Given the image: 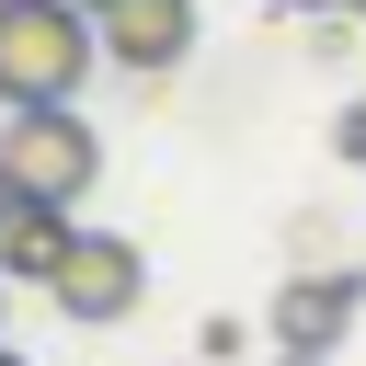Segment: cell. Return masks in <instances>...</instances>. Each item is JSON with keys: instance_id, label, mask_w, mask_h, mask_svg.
<instances>
[{"instance_id": "obj_7", "label": "cell", "mask_w": 366, "mask_h": 366, "mask_svg": "<svg viewBox=\"0 0 366 366\" xmlns=\"http://www.w3.org/2000/svg\"><path fill=\"white\" fill-rule=\"evenodd\" d=\"M240 343H252V320H229V309H217V320H206V332H194V355H206V366H229V355H240Z\"/></svg>"}, {"instance_id": "obj_8", "label": "cell", "mask_w": 366, "mask_h": 366, "mask_svg": "<svg viewBox=\"0 0 366 366\" xmlns=\"http://www.w3.org/2000/svg\"><path fill=\"white\" fill-rule=\"evenodd\" d=\"M332 149H343V160L366 172V103H343V114H332Z\"/></svg>"}, {"instance_id": "obj_13", "label": "cell", "mask_w": 366, "mask_h": 366, "mask_svg": "<svg viewBox=\"0 0 366 366\" xmlns=\"http://www.w3.org/2000/svg\"><path fill=\"white\" fill-rule=\"evenodd\" d=\"M355 286H366V263H355Z\"/></svg>"}, {"instance_id": "obj_3", "label": "cell", "mask_w": 366, "mask_h": 366, "mask_svg": "<svg viewBox=\"0 0 366 366\" xmlns=\"http://www.w3.org/2000/svg\"><path fill=\"white\" fill-rule=\"evenodd\" d=\"M80 11H92L103 69H126V80H160L194 57V0H80Z\"/></svg>"}, {"instance_id": "obj_12", "label": "cell", "mask_w": 366, "mask_h": 366, "mask_svg": "<svg viewBox=\"0 0 366 366\" xmlns=\"http://www.w3.org/2000/svg\"><path fill=\"white\" fill-rule=\"evenodd\" d=\"M0 366H23V355H11V343H0Z\"/></svg>"}, {"instance_id": "obj_1", "label": "cell", "mask_w": 366, "mask_h": 366, "mask_svg": "<svg viewBox=\"0 0 366 366\" xmlns=\"http://www.w3.org/2000/svg\"><path fill=\"white\" fill-rule=\"evenodd\" d=\"M92 11L80 0H0V103L34 114V103H69L92 80Z\"/></svg>"}, {"instance_id": "obj_6", "label": "cell", "mask_w": 366, "mask_h": 366, "mask_svg": "<svg viewBox=\"0 0 366 366\" xmlns=\"http://www.w3.org/2000/svg\"><path fill=\"white\" fill-rule=\"evenodd\" d=\"M69 252H80L69 206H11V217H0V274H11V286H57Z\"/></svg>"}, {"instance_id": "obj_5", "label": "cell", "mask_w": 366, "mask_h": 366, "mask_svg": "<svg viewBox=\"0 0 366 366\" xmlns=\"http://www.w3.org/2000/svg\"><path fill=\"white\" fill-rule=\"evenodd\" d=\"M355 309H366L355 274H286L274 286V355H332L355 332Z\"/></svg>"}, {"instance_id": "obj_10", "label": "cell", "mask_w": 366, "mask_h": 366, "mask_svg": "<svg viewBox=\"0 0 366 366\" xmlns=\"http://www.w3.org/2000/svg\"><path fill=\"white\" fill-rule=\"evenodd\" d=\"M274 366H332V355H274Z\"/></svg>"}, {"instance_id": "obj_11", "label": "cell", "mask_w": 366, "mask_h": 366, "mask_svg": "<svg viewBox=\"0 0 366 366\" xmlns=\"http://www.w3.org/2000/svg\"><path fill=\"white\" fill-rule=\"evenodd\" d=\"M0 217H11V183H0Z\"/></svg>"}, {"instance_id": "obj_9", "label": "cell", "mask_w": 366, "mask_h": 366, "mask_svg": "<svg viewBox=\"0 0 366 366\" xmlns=\"http://www.w3.org/2000/svg\"><path fill=\"white\" fill-rule=\"evenodd\" d=\"M286 11H320V23H332V11H366V0H286Z\"/></svg>"}, {"instance_id": "obj_4", "label": "cell", "mask_w": 366, "mask_h": 366, "mask_svg": "<svg viewBox=\"0 0 366 366\" xmlns=\"http://www.w3.org/2000/svg\"><path fill=\"white\" fill-rule=\"evenodd\" d=\"M80 332H114L137 297H149V263H137V240H114V229H80V252H69V274L46 286Z\"/></svg>"}, {"instance_id": "obj_2", "label": "cell", "mask_w": 366, "mask_h": 366, "mask_svg": "<svg viewBox=\"0 0 366 366\" xmlns=\"http://www.w3.org/2000/svg\"><path fill=\"white\" fill-rule=\"evenodd\" d=\"M92 172H103L92 114H69V103L0 114V183H11V206H80V194H92Z\"/></svg>"}, {"instance_id": "obj_14", "label": "cell", "mask_w": 366, "mask_h": 366, "mask_svg": "<svg viewBox=\"0 0 366 366\" xmlns=\"http://www.w3.org/2000/svg\"><path fill=\"white\" fill-rule=\"evenodd\" d=\"M0 297H11V274H0Z\"/></svg>"}]
</instances>
